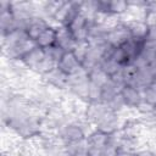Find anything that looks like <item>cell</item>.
Here are the masks:
<instances>
[{"label": "cell", "instance_id": "obj_1", "mask_svg": "<svg viewBox=\"0 0 156 156\" xmlns=\"http://www.w3.org/2000/svg\"><path fill=\"white\" fill-rule=\"evenodd\" d=\"M123 124H124V122L119 118L118 113L115 111H111V110H107L95 123L98 130L106 133L108 135L122 129Z\"/></svg>", "mask_w": 156, "mask_h": 156}, {"label": "cell", "instance_id": "obj_2", "mask_svg": "<svg viewBox=\"0 0 156 156\" xmlns=\"http://www.w3.org/2000/svg\"><path fill=\"white\" fill-rule=\"evenodd\" d=\"M58 136L62 139V141L66 145L85 139V134L82 127L79 126V123L77 122H68L63 127H61L58 130Z\"/></svg>", "mask_w": 156, "mask_h": 156}, {"label": "cell", "instance_id": "obj_3", "mask_svg": "<svg viewBox=\"0 0 156 156\" xmlns=\"http://www.w3.org/2000/svg\"><path fill=\"white\" fill-rule=\"evenodd\" d=\"M132 38L130 32L124 23H119L117 27L112 28L106 33V41L108 45L113 48H121L123 44H126Z\"/></svg>", "mask_w": 156, "mask_h": 156}, {"label": "cell", "instance_id": "obj_4", "mask_svg": "<svg viewBox=\"0 0 156 156\" xmlns=\"http://www.w3.org/2000/svg\"><path fill=\"white\" fill-rule=\"evenodd\" d=\"M57 68L61 69L67 76H72L76 72L80 71L83 68V66H82V62L74 55V52L68 51V52H65L62 55V57L60 58V61L57 63Z\"/></svg>", "mask_w": 156, "mask_h": 156}, {"label": "cell", "instance_id": "obj_5", "mask_svg": "<svg viewBox=\"0 0 156 156\" xmlns=\"http://www.w3.org/2000/svg\"><path fill=\"white\" fill-rule=\"evenodd\" d=\"M43 82L46 83V84L54 85V87H56L61 90L67 91L68 87H69V76H67L66 73H63L61 69H58L56 67L51 72L43 76Z\"/></svg>", "mask_w": 156, "mask_h": 156}, {"label": "cell", "instance_id": "obj_6", "mask_svg": "<svg viewBox=\"0 0 156 156\" xmlns=\"http://www.w3.org/2000/svg\"><path fill=\"white\" fill-rule=\"evenodd\" d=\"M77 40L71 33V30L67 27H58L57 28V35H56V45L62 49L65 52L73 51L77 46Z\"/></svg>", "mask_w": 156, "mask_h": 156}, {"label": "cell", "instance_id": "obj_7", "mask_svg": "<svg viewBox=\"0 0 156 156\" xmlns=\"http://www.w3.org/2000/svg\"><path fill=\"white\" fill-rule=\"evenodd\" d=\"M121 95L126 102L127 106L129 107H136L138 104L143 100V95H141V91L133 87V85H129V84H126L122 90H121Z\"/></svg>", "mask_w": 156, "mask_h": 156}, {"label": "cell", "instance_id": "obj_8", "mask_svg": "<svg viewBox=\"0 0 156 156\" xmlns=\"http://www.w3.org/2000/svg\"><path fill=\"white\" fill-rule=\"evenodd\" d=\"M45 50L39 48V46H35L33 50H30L29 52H27L21 60L24 62V65L29 68V69H35L40 63L41 61L45 58Z\"/></svg>", "mask_w": 156, "mask_h": 156}, {"label": "cell", "instance_id": "obj_9", "mask_svg": "<svg viewBox=\"0 0 156 156\" xmlns=\"http://www.w3.org/2000/svg\"><path fill=\"white\" fill-rule=\"evenodd\" d=\"M49 27V22L44 18H40V17H34L32 18V21L29 22L27 29H26V33L27 35L32 39V40H37L40 34Z\"/></svg>", "mask_w": 156, "mask_h": 156}, {"label": "cell", "instance_id": "obj_10", "mask_svg": "<svg viewBox=\"0 0 156 156\" xmlns=\"http://www.w3.org/2000/svg\"><path fill=\"white\" fill-rule=\"evenodd\" d=\"M143 44H144V40H139V39L130 38L126 44H123V45L121 46V48L123 49L124 54L127 55L129 63H133V62L138 58V56H139L140 52H141Z\"/></svg>", "mask_w": 156, "mask_h": 156}, {"label": "cell", "instance_id": "obj_11", "mask_svg": "<svg viewBox=\"0 0 156 156\" xmlns=\"http://www.w3.org/2000/svg\"><path fill=\"white\" fill-rule=\"evenodd\" d=\"M56 35H57V28L52 27L49 24V27L40 34V37L35 40L37 46L41 48V49H48L51 48L56 44Z\"/></svg>", "mask_w": 156, "mask_h": 156}, {"label": "cell", "instance_id": "obj_12", "mask_svg": "<svg viewBox=\"0 0 156 156\" xmlns=\"http://www.w3.org/2000/svg\"><path fill=\"white\" fill-rule=\"evenodd\" d=\"M87 139V144H88V149L91 150H99L102 151V149L105 147V145L108 141V134L102 133L100 130H95L94 133H91L89 136L85 138Z\"/></svg>", "mask_w": 156, "mask_h": 156}, {"label": "cell", "instance_id": "obj_13", "mask_svg": "<svg viewBox=\"0 0 156 156\" xmlns=\"http://www.w3.org/2000/svg\"><path fill=\"white\" fill-rule=\"evenodd\" d=\"M127 24L132 38L134 39H139V40H145L147 34H149V27L145 24L144 21H133L129 23H124Z\"/></svg>", "mask_w": 156, "mask_h": 156}, {"label": "cell", "instance_id": "obj_14", "mask_svg": "<svg viewBox=\"0 0 156 156\" xmlns=\"http://www.w3.org/2000/svg\"><path fill=\"white\" fill-rule=\"evenodd\" d=\"M123 87L118 85L117 83H115L111 78L108 79L107 83H105L102 87H101V102H105L107 104L110 100H112L116 95H118L121 93Z\"/></svg>", "mask_w": 156, "mask_h": 156}, {"label": "cell", "instance_id": "obj_15", "mask_svg": "<svg viewBox=\"0 0 156 156\" xmlns=\"http://www.w3.org/2000/svg\"><path fill=\"white\" fill-rule=\"evenodd\" d=\"M88 74H89V80H90L91 83L99 85V87H102V85H104L105 83H107L108 79H110V77H108L100 67L93 68L91 71L88 72Z\"/></svg>", "mask_w": 156, "mask_h": 156}, {"label": "cell", "instance_id": "obj_16", "mask_svg": "<svg viewBox=\"0 0 156 156\" xmlns=\"http://www.w3.org/2000/svg\"><path fill=\"white\" fill-rule=\"evenodd\" d=\"M108 77H111V76H113L115 73H117L122 67L118 65V63H116L111 57H108V58H104L102 61H101V63H100V66H99Z\"/></svg>", "mask_w": 156, "mask_h": 156}, {"label": "cell", "instance_id": "obj_17", "mask_svg": "<svg viewBox=\"0 0 156 156\" xmlns=\"http://www.w3.org/2000/svg\"><path fill=\"white\" fill-rule=\"evenodd\" d=\"M141 95L145 101L150 102L151 105H154L156 107V79L143 90Z\"/></svg>", "mask_w": 156, "mask_h": 156}, {"label": "cell", "instance_id": "obj_18", "mask_svg": "<svg viewBox=\"0 0 156 156\" xmlns=\"http://www.w3.org/2000/svg\"><path fill=\"white\" fill-rule=\"evenodd\" d=\"M144 22L149 27V29H155L156 28V9L150 5V1H147V10H146V13H145Z\"/></svg>", "mask_w": 156, "mask_h": 156}, {"label": "cell", "instance_id": "obj_19", "mask_svg": "<svg viewBox=\"0 0 156 156\" xmlns=\"http://www.w3.org/2000/svg\"><path fill=\"white\" fill-rule=\"evenodd\" d=\"M138 110V112L140 113V116H145V115H151L156 112V107L154 105H151L150 102L145 101L144 99L138 104V106L135 107Z\"/></svg>", "mask_w": 156, "mask_h": 156}, {"label": "cell", "instance_id": "obj_20", "mask_svg": "<svg viewBox=\"0 0 156 156\" xmlns=\"http://www.w3.org/2000/svg\"><path fill=\"white\" fill-rule=\"evenodd\" d=\"M88 48H89L88 41H78V43H77L76 49L73 50L74 55L77 56V58H78L82 63H83V61H84V58H85V55H87Z\"/></svg>", "mask_w": 156, "mask_h": 156}, {"label": "cell", "instance_id": "obj_21", "mask_svg": "<svg viewBox=\"0 0 156 156\" xmlns=\"http://www.w3.org/2000/svg\"><path fill=\"white\" fill-rule=\"evenodd\" d=\"M118 151H119V147L108 140L105 147L102 149V156H117Z\"/></svg>", "mask_w": 156, "mask_h": 156}, {"label": "cell", "instance_id": "obj_22", "mask_svg": "<svg viewBox=\"0 0 156 156\" xmlns=\"http://www.w3.org/2000/svg\"><path fill=\"white\" fill-rule=\"evenodd\" d=\"M135 156H156V152H154V151H151L149 149H145V150L135 152Z\"/></svg>", "mask_w": 156, "mask_h": 156}, {"label": "cell", "instance_id": "obj_23", "mask_svg": "<svg viewBox=\"0 0 156 156\" xmlns=\"http://www.w3.org/2000/svg\"><path fill=\"white\" fill-rule=\"evenodd\" d=\"M117 156H135V154L132 151H127V150H119Z\"/></svg>", "mask_w": 156, "mask_h": 156}, {"label": "cell", "instance_id": "obj_24", "mask_svg": "<svg viewBox=\"0 0 156 156\" xmlns=\"http://www.w3.org/2000/svg\"><path fill=\"white\" fill-rule=\"evenodd\" d=\"M150 5H151L152 7H155V9H156V1H150Z\"/></svg>", "mask_w": 156, "mask_h": 156}]
</instances>
